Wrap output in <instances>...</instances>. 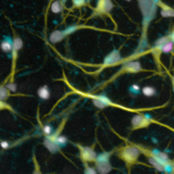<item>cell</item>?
<instances>
[{
	"label": "cell",
	"mask_w": 174,
	"mask_h": 174,
	"mask_svg": "<svg viewBox=\"0 0 174 174\" xmlns=\"http://www.w3.org/2000/svg\"><path fill=\"white\" fill-rule=\"evenodd\" d=\"M142 92L146 97H152L156 93V90L152 87H144L142 89Z\"/></svg>",
	"instance_id": "16"
},
{
	"label": "cell",
	"mask_w": 174,
	"mask_h": 174,
	"mask_svg": "<svg viewBox=\"0 0 174 174\" xmlns=\"http://www.w3.org/2000/svg\"><path fill=\"white\" fill-rule=\"evenodd\" d=\"M122 61V58L120 57V51L118 50H114L111 52L110 54L107 55L103 60L102 64L101 69L108 68V67L114 66L118 65Z\"/></svg>",
	"instance_id": "9"
},
{
	"label": "cell",
	"mask_w": 174,
	"mask_h": 174,
	"mask_svg": "<svg viewBox=\"0 0 174 174\" xmlns=\"http://www.w3.org/2000/svg\"><path fill=\"white\" fill-rule=\"evenodd\" d=\"M140 87H139V86H138V85H136V84L133 85L131 87V90H133L134 92H138L139 91H140Z\"/></svg>",
	"instance_id": "25"
},
{
	"label": "cell",
	"mask_w": 174,
	"mask_h": 174,
	"mask_svg": "<svg viewBox=\"0 0 174 174\" xmlns=\"http://www.w3.org/2000/svg\"><path fill=\"white\" fill-rule=\"evenodd\" d=\"M113 8V4L110 0H99L97 9L99 12L108 13Z\"/></svg>",
	"instance_id": "10"
},
{
	"label": "cell",
	"mask_w": 174,
	"mask_h": 174,
	"mask_svg": "<svg viewBox=\"0 0 174 174\" xmlns=\"http://www.w3.org/2000/svg\"><path fill=\"white\" fill-rule=\"evenodd\" d=\"M23 43L22 39L18 37H15L13 39V48L12 50V68H11V74H10V82H14L15 79V74L16 70V66H17V61L18 58V54L20 50L23 47Z\"/></svg>",
	"instance_id": "5"
},
{
	"label": "cell",
	"mask_w": 174,
	"mask_h": 174,
	"mask_svg": "<svg viewBox=\"0 0 174 174\" xmlns=\"http://www.w3.org/2000/svg\"><path fill=\"white\" fill-rule=\"evenodd\" d=\"M74 5L76 7H80L81 6L84 5L86 0H72Z\"/></svg>",
	"instance_id": "22"
},
{
	"label": "cell",
	"mask_w": 174,
	"mask_h": 174,
	"mask_svg": "<svg viewBox=\"0 0 174 174\" xmlns=\"http://www.w3.org/2000/svg\"><path fill=\"white\" fill-rule=\"evenodd\" d=\"M51 10L53 13L57 14L61 12L62 10V6L59 1H55L51 5Z\"/></svg>",
	"instance_id": "17"
},
{
	"label": "cell",
	"mask_w": 174,
	"mask_h": 174,
	"mask_svg": "<svg viewBox=\"0 0 174 174\" xmlns=\"http://www.w3.org/2000/svg\"><path fill=\"white\" fill-rule=\"evenodd\" d=\"M142 71L141 64L139 61H128L122 66V68L114 76L113 78H116L119 75L126 73H138Z\"/></svg>",
	"instance_id": "8"
},
{
	"label": "cell",
	"mask_w": 174,
	"mask_h": 174,
	"mask_svg": "<svg viewBox=\"0 0 174 174\" xmlns=\"http://www.w3.org/2000/svg\"><path fill=\"white\" fill-rule=\"evenodd\" d=\"M65 37H66L63 31H55L50 36V41L52 44H56L61 41Z\"/></svg>",
	"instance_id": "11"
},
{
	"label": "cell",
	"mask_w": 174,
	"mask_h": 174,
	"mask_svg": "<svg viewBox=\"0 0 174 174\" xmlns=\"http://www.w3.org/2000/svg\"><path fill=\"white\" fill-rule=\"evenodd\" d=\"M67 119H63L61 123L59 124V126L55 131V133L51 134L47 137H45V140L44 141V144L46 146V148L49 150L50 152L55 153L60 150L61 146H59L57 142V138L59 135H61V133L65 125H66Z\"/></svg>",
	"instance_id": "3"
},
{
	"label": "cell",
	"mask_w": 174,
	"mask_h": 174,
	"mask_svg": "<svg viewBox=\"0 0 174 174\" xmlns=\"http://www.w3.org/2000/svg\"><path fill=\"white\" fill-rule=\"evenodd\" d=\"M169 38H170V40H171L174 43V31L171 33L170 35H169Z\"/></svg>",
	"instance_id": "26"
},
{
	"label": "cell",
	"mask_w": 174,
	"mask_h": 174,
	"mask_svg": "<svg viewBox=\"0 0 174 174\" xmlns=\"http://www.w3.org/2000/svg\"><path fill=\"white\" fill-rule=\"evenodd\" d=\"M171 80H172V85H173V91H174V76H173L172 78H171Z\"/></svg>",
	"instance_id": "27"
},
{
	"label": "cell",
	"mask_w": 174,
	"mask_h": 174,
	"mask_svg": "<svg viewBox=\"0 0 174 174\" xmlns=\"http://www.w3.org/2000/svg\"><path fill=\"white\" fill-rule=\"evenodd\" d=\"M42 131H43L44 135H45V137H47L52 134V129L50 125H45V126L43 127Z\"/></svg>",
	"instance_id": "19"
},
{
	"label": "cell",
	"mask_w": 174,
	"mask_h": 174,
	"mask_svg": "<svg viewBox=\"0 0 174 174\" xmlns=\"http://www.w3.org/2000/svg\"><path fill=\"white\" fill-rule=\"evenodd\" d=\"M1 50L4 52H12L13 48V41H10L8 39H5L1 42Z\"/></svg>",
	"instance_id": "14"
},
{
	"label": "cell",
	"mask_w": 174,
	"mask_h": 174,
	"mask_svg": "<svg viewBox=\"0 0 174 174\" xmlns=\"http://www.w3.org/2000/svg\"><path fill=\"white\" fill-rule=\"evenodd\" d=\"M39 97L42 99H48L50 97V91L47 86H44L39 88L38 90Z\"/></svg>",
	"instance_id": "13"
},
{
	"label": "cell",
	"mask_w": 174,
	"mask_h": 174,
	"mask_svg": "<svg viewBox=\"0 0 174 174\" xmlns=\"http://www.w3.org/2000/svg\"><path fill=\"white\" fill-rule=\"evenodd\" d=\"M8 109V110H10V111H12L13 112V110L12 108H11V107L8 105L6 103H4V101H1V110H4V109Z\"/></svg>",
	"instance_id": "23"
},
{
	"label": "cell",
	"mask_w": 174,
	"mask_h": 174,
	"mask_svg": "<svg viewBox=\"0 0 174 174\" xmlns=\"http://www.w3.org/2000/svg\"><path fill=\"white\" fill-rule=\"evenodd\" d=\"M6 87L12 92H15L16 90H17V85H16L15 82H10L9 84L6 85Z\"/></svg>",
	"instance_id": "21"
},
{
	"label": "cell",
	"mask_w": 174,
	"mask_h": 174,
	"mask_svg": "<svg viewBox=\"0 0 174 174\" xmlns=\"http://www.w3.org/2000/svg\"><path fill=\"white\" fill-rule=\"evenodd\" d=\"M161 14L162 17H174V10L170 7L165 5V4H161Z\"/></svg>",
	"instance_id": "12"
},
{
	"label": "cell",
	"mask_w": 174,
	"mask_h": 174,
	"mask_svg": "<svg viewBox=\"0 0 174 174\" xmlns=\"http://www.w3.org/2000/svg\"><path fill=\"white\" fill-rule=\"evenodd\" d=\"M141 153L140 148L136 145L127 144L119 148L117 151V156L124 162L126 167L129 171L132 166L137 163Z\"/></svg>",
	"instance_id": "2"
},
{
	"label": "cell",
	"mask_w": 174,
	"mask_h": 174,
	"mask_svg": "<svg viewBox=\"0 0 174 174\" xmlns=\"http://www.w3.org/2000/svg\"><path fill=\"white\" fill-rule=\"evenodd\" d=\"M88 163H84V173L87 174H96L97 171L95 170V169L91 167L88 165Z\"/></svg>",
	"instance_id": "18"
},
{
	"label": "cell",
	"mask_w": 174,
	"mask_h": 174,
	"mask_svg": "<svg viewBox=\"0 0 174 174\" xmlns=\"http://www.w3.org/2000/svg\"><path fill=\"white\" fill-rule=\"evenodd\" d=\"M112 152H104L98 155L95 162L97 172L101 174H106L112 171V167L110 163V158Z\"/></svg>",
	"instance_id": "4"
},
{
	"label": "cell",
	"mask_w": 174,
	"mask_h": 174,
	"mask_svg": "<svg viewBox=\"0 0 174 174\" xmlns=\"http://www.w3.org/2000/svg\"><path fill=\"white\" fill-rule=\"evenodd\" d=\"M154 122L151 118H148L145 115L139 114L135 115L131 120V130H137L148 127Z\"/></svg>",
	"instance_id": "7"
},
{
	"label": "cell",
	"mask_w": 174,
	"mask_h": 174,
	"mask_svg": "<svg viewBox=\"0 0 174 174\" xmlns=\"http://www.w3.org/2000/svg\"><path fill=\"white\" fill-rule=\"evenodd\" d=\"M1 146L3 149H8L10 147V143L6 141H1Z\"/></svg>",
	"instance_id": "24"
},
{
	"label": "cell",
	"mask_w": 174,
	"mask_h": 174,
	"mask_svg": "<svg viewBox=\"0 0 174 174\" xmlns=\"http://www.w3.org/2000/svg\"><path fill=\"white\" fill-rule=\"evenodd\" d=\"M80 151V159L83 163H95L97 157V153L94 148L92 147L83 146L80 144H76Z\"/></svg>",
	"instance_id": "6"
},
{
	"label": "cell",
	"mask_w": 174,
	"mask_h": 174,
	"mask_svg": "<svg viewBox=\"0 0 174 174\" xmlns=\"http://www.w3.org/2000/svg\"><path fill=\"white\" fill-rule=\"evenodd\" d=\"M67 141H68V140H67V138L65 136L59 135V138H57V142L60 146H64L67 143Z\"/></svg>",
	"instance_id": "20"
},
{
	"label": "cell",
	"mask_w": 174,
	"mask_h": 174,
	"mask_svg": "<svg viewBox=\"0 0 174 174\" xmlns=\"http://www.w3.org/2000/svg\"><path fill=\"white\" fill-rule=\"evenodd\" d=\"M10 91V90L6 86L5 87L1 86V89H0V98H1V101L6 100L9 97L11 96Z\"/></svg>",
	"instance_id": "15"
},
{
	"label": "cell",
	"mask_w": 174,
	"mask_h": 174,
	"mask_svg": "<svg viewBox=\"0 0 174 174\" xmlns=\"http://www.w3.org/2000/svg\"><path fill=\"white\" fill-rule=\"evenodd\" d=\"M70 87L73 89V90L76 92V93L80 95L82 97H87V98L91 99L92 103H93L94 105L97 108L104 109L106 108H108V107H114V108H118L120 109H122V110L129 111V112H137L138 111L140 110H136V109L128 108H126V107L118 105V104L117 103H114V102L111 101L110 99L104 95H97L89 94V93H87V92H82V91H80V90H76L74 88L71 87V86Z\"/></svg>",
	"instance_id": "1"
}]
</instances>
